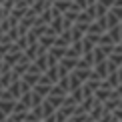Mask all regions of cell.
I'll return each instance as SVG.
<instances>
[{"mask_svg":"<svg viewBox=\"0 0 122 122\" xmlns=\"http://www.w3.org/2000/svg\"><path fill=\"white\" fill-rule=\"evenodd\" d=\"M0 122H122V64L0 40Z\"/></svg>","mask_w":122,"mask_h":122,"instance_id":"cell-1","label":"cell"}]
</instances>
